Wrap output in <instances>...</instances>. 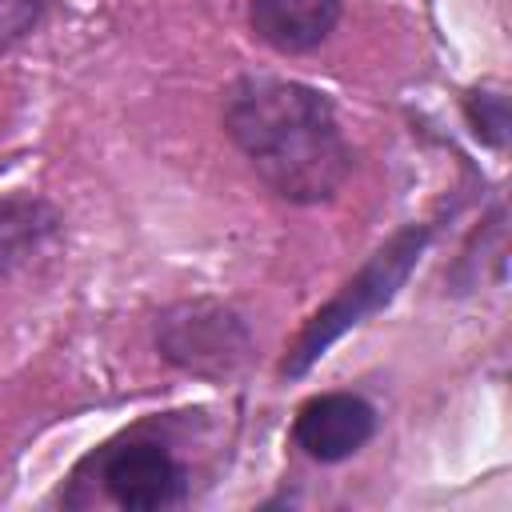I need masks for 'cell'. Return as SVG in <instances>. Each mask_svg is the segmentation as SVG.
<instances>
[{"mask_svg":"<svg viewBox=\"0 0 512 512\" xmlns=\"http://www.w3.org/2000/svg\"><path fill=\"white\" fill-rule=\"evenodd\" d=\"M380 432V408L352 388L308 396L292 416V444L312 464H344Z\"/></svg>","mask_w":512,"mask_h":512,"instance_id":"obj_5","label":"cell"},{"mask_svg":"<svg viewBox=\"0 0 512 512\" xmlns=\"http://www.w3.org/2000/svg\"><path fill=\"white\" fill-rule=\"evenodd\" d=\"M48 20V0H0V56L20 48Z\"/></svg>","mask_w":512,"mask_h":512,"instance_id":"obj_9","label":"cell"},{"mask_svg":"<svg viewBox=\"0 0 512 512\" xmlns=\"http://www.w3.org/2000/svg\"><path fill=\"white\" fill-rule=\"evenodd\" d=\"M344 0H248V28L276 56H308L340 28Z\"/></svg>","mask_w":512,"mask_h":512,"instance_id":"obj_6","label":"cell"},{"mask_svg":"<svg viewBox=\"0 0 512 512\" xmlns=\"http://www.w3.org/2000/svg\"><path fill=\"white\" fill-rule=\"evenodd\" d=\"M188 500L192 468L176 452V412L140 420L88 448L56 492L64 508L112 504L124 512H168Z\"/></svg>","mask_w":512,"mask_h":512,"instance_id":"obj_2","label":"cell"},{"mask_svg":"<svg viewBox=\"0 0 512 512\" xmlns=\"http://www.w3.org/2000/svg\"><path fill=\"white\" fill-rule=\"evenodd\" d=\"M64 236V212L36 192L0 196V280L36 264Z\"/></svg>","mask_w":512,"mask_h":512,"instance_id":"obj_7","label":"cell"},{"mask_svg":"<svg viewBox=\"0 0 512 512\" xmlns=\"http://www.w3.org/2000/svg\"><path fill=\"white\" fill-rule=\"evenodd\" d=\"M432 240H436L432 220H408L392 236H384L364 256V264L300 324V332L292 336V344L284 348V356L276 364V376L280 380L308 376L328 356V348L336 340H344L352 328H360L364 320L384 312L400 296V288L412 280V272L424 260V252L432 248Z\"/></svg>","mask_w":512,"mask_h":512,"instance_id":"obj_3","label":"cell"},{"mask_svg":"<svg viewBox=\"0 0 512 512\" xmlns=\"http://www.w3.org/2000/svg\"><path fill=\"white\" fill-rule=\"evenodd\" d=\"M460 112L468 132L488 148V152H504L508 148V92L500 84H472L460 96Z\"/></svg>","mask_w":512,"mask_h":512,"instance_id":"obj_8","label":"cell"},{"mask_svg":"<svg viewBox=\"0 0 512 512\" xmlns=\"http://www.w3.org/2000/svg\"><path fill=\"white\" fill-rule=\"evenodd\" d=\"M156 356L208 384L236 380L256 356V332L248 316L220 296H184L156 312L152 320Z\"/></svg>","mask_w":512,"mask_h":512,"instance_id":"obj_4","label":"cell"},{"mask_svg":"<svg viewBox=\"0 0 512 512\" xmlns=\"http://www.w3.org/2000/svg\"><path fill=\"white\" fill-rule=\"evenodd\" d=\"M220 124L256 180L284 204H332L356 172V148L328 92L272 72H244L220 96Z\"/></svg>","mask_w":512,"mask_h":512,"instance_id":"obj_1","label":"cell"}]
</instances>
